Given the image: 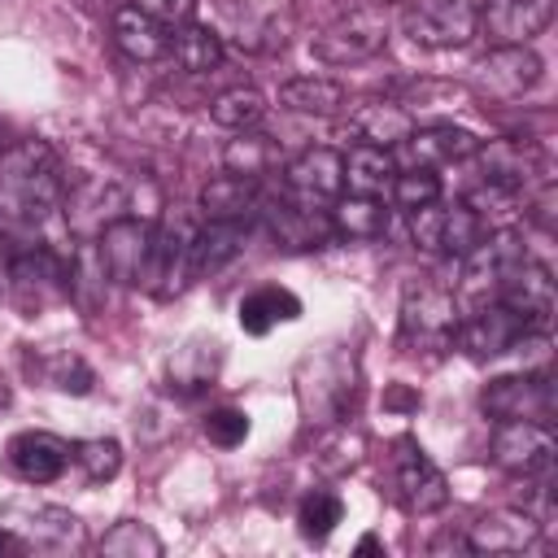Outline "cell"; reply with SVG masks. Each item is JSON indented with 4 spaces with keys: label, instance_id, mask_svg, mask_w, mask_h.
I'll list each match as a JSON object with an SVG mask.
<instances>
[{
    "label": "cell",
    "instance_id": "35",
    "mask_svg": "<svg viewBox=\"0 0 558 558\" xmlns=\"http://www.w3.org/2000/svg\"><path fill=\"white\" fill-rule=\"evenodd\" d=\"M484 235H488V231H484V222L466 209V201L440 205V253H449V257H466Z\"/></svg>",
    "mask_w": 558,
    "mask_h": 558
},
{
    "label": "cell",
    "instance_id": "3",
    "mask_svg": "<svg viewBox=\"0 0 558 558\" xmlns=\"http://www.w3.org/2000/svg\"><path fill=\"white\" fill-rule=\"evenodd\" d=\"M384 39H388V9L384 4H357V9L340 13L336 22H327L310 39V52L323 65H353V61L375 57L384 48Z\"/></svg>",
    "mask_w": 558,
    "mask_h": 558
},
{
    "label": "cell",
    "instance_id": "20",
    "mask_svg": "<svg viewBox=\"0 0 558 558\" xmlns=\"http://www.w3.org/2000/svg\"><path fill=\"white\" fill-rule=\"evenodd\" d=\"M9 279H13L17 296L35 292V305L70 296V262H61L52 248H31V253L13 257L9 262Z\"/></svg>",
    "mask_w": 558,
    "mask_h": 558
},
{
    "label": "cell",
    "instance_id": "39",
    "mask_svg": "<svg viewBox=\"0 0 558 558\" xmlns=\"http://www.w3.org/2000/svg\"><path fill=\"white\" fill-rule=\"evenodd\" d=\"M70 458L83 466V475H87L92 484H105V480H113V475L122 471V445H118V440H109V436L78 440V445L70 449Z\"/></svg>",
    "mask_w": 558,
    "mask_h": 558
},
{
    "label": "cell",
    "instance_id": "2",
    "mask_svg": "<svg viewBox=\"0 0 558 558\" xmlns=\"http://www.w3.org/2000/svg\"><path fill=\"white\" fill-rule=\"evenodd\" d=\"M458 331V301L440 283H410L401 296V344L410 353H445L453 349Z\"/></svg>",
    "mask_w": 558,
    "mask_h": 558
},
{
    "label": "cell",
    "instance_id": "16",
    "mask_svg": "<svg viewBox=\"0 0 558 558\" xmlns=\"http://www.w3.org/2000/svg\"><path fill=\"white\" fill-rule=\"evenodd\" d=\"M4 462L26 484H52L70 466V445L61 436H52V432H22V436L9 440Z\"/></svg>",
    "mask_w": 558,
    "mask_h": 558
},
{
    "label": "cell",
    "instance_id": "24",
    "mask_svg": "<svg viewBox=\"0 0 558 558\" xmlns=\"http://www.w3.org/2000/svg\"><path fill=\"white\" fill-rule=\"evenodd\" d=\"M266 222H270V235L283 244V248H318L331 240V222H327V209H305L296 201H275V205H262Z\"/></svg>",
    "mask_w": 558,
    "mask_h": 558
},
{
    "label": "cell",
    "instance_id": "41",
    "mask_svg": "<svg viewBox=\"0 0 558 558\" xmlns=\"http://www.w3.org/2000/svg\"><path fill=\"white\" fill-rule=\"evenodd\" d=\"M410 240L423 253H440V201L410 209Z\"/></svg>",
    "mask_w": 558,
    "mask_h": 558
},
{
    "label": "cell",
    "instance_id": "37",
    "mask_svg": "<svg viewBox=\"0 0 558 558\" xmlns=\"http://www.w3.org/2000/svg\"><path fill=\"white\" fill-rule=\"evenodd\" d=\"M100 554L105 558H157L161 554V541H157V532L148 523L122 519V523H113L100 536Z\"/></svg>",
    "mask_w": 558,
    "mask_h": 558
},
{
    "label": "cell",
    "instance_id": "8",
    "mask_svg": "<svg viewBox=\"0 0 558 558\" xmlns=\"http://www.w3.org/2000/svg\"><path fill=\"white\" fill-rule=\"evenodd\" d=\"M488 453L506 475L532 480V475H545L549 462H554V432H549V423L506 418V423H497V432L488 440Z\"/></svg>",
    "mask_w": 558,
    "mask_h": 558
},
{
    "label": "cell",
    "instance_id": "12",
    "mask_svg": "<svg viewBox=\"0 0 558 558\" xmlns=\"http://www.w3.org/2000/svg\"><path fill=\"white\" fill-rule=\"evenodd\" d=\"M283 192L288 201L305 209H327L344 192V166L336 148H305L283 166Z\"/></svg>",
    "mask_w": 558,
    "mask_h": 558
},
{
    "label": "cell",
    "instance_id": "29",
    "mask_svg": "<svg viewBox=\"0 0 558 558\" xmlns=\"http://www.w3.org/2000/svg\"><path fill=\"white\" fill-rule=\"evenodd\" d=\"M340 166H344V187L357 196H384L397 174L392 148L379 144H353L349 153H340Z\"/></svg>",
    "mask_w": 558,
    "mask_h": 558
},
{
    "label": "cell",
    "instance_id": "9",
    "mask_svg": "<svg viewBox=\"0 0 558 558\" xmlns=\"http://www.w3.org/2000/svg\"><path fill=\"white\" fill-rule=\"evenodd\" d=\"M392 475H397V497L410 514H436L449 501V480L445 471L423 453L418 440H397L392 453Z\"/></svg>",
    "mask_w": 558,
    "mask_h": 558
},
{
    "label": "cell",
    "instance_id": "28",
    "mask_svg": "<svg viewBox=\"0 0 558 558\" xmlns=\"http://www.w3.org/2000/svg\"><path fill=\"white\" fill-rule=\"evenodd\" d=\"M235 318H240V331H248V336H266L270 327H279V323H296V318H301V296L288 292V288H279V283H262V288H253V292L240 301Z\"/></svg>",
    "mask_w": 558,
    "mask_h": 558
},
{
    "label": "cell",
    "instance_id": "23",
    "mask_svg": "<svg viewBox=\"0 0 558 558\" xmlns=\"http://www.w3.org/2000/svg\"><path fill=\"white\" fill-rule=\"evenodd\" d=\"M244 248V222H218L205 218V227L192 231V248H187V266L192 279H209L218 270H227Z\"/></svg>",
    "mask_w": 558,
    "mask_h": 558
},
{
    "label": "cell",
    "instance_id": "6",
    "mask_svg": "<svg viewBox=\"0 0 558 558\" xmlns=\"http://www.w3.org/2000/svg\"><path fill=\"white\" fill-rule=\"evenodd\" d=\"M532 327L501 301H484L475 305L466 318H458V331H453V344L471 357V362H488V357H501L510 353Z\"/></svg>",
    "mask_w": 558,
    "mask_h": 558
},
{
    "label": "cell",
    "instance_id": "31",
    "mask_svg": "<svg viewBox=\"0 0 558 558\" xmlns=\"http://www.w3.org/2000/svg\"><path fill=\"white\" fill-rule=\"evenodd\" d=\"M279 105L292 109V113H314V118H331L349 105V92L336 83V78H323V74H301V78H288L279 87Z\"/></svg>",
    "mask_w": 558,
    "mask_h": 558
},
{
    "label": "cell",
    "instance_id": "32",
    "mask_svg": "<svg viewBox=\"0 0 558 558\" xmlns=\"http://www.w3.org/2000/svg\"><path fill=\"white\" fill-rule=\"evenodd\" d=\"M222 166H227V174L262 179V174H270L279 166V148L257 126L253 131H235V140H227V148H222Z\"/></svg>",
    "mask_w": 558,
    "mask_h": 558
},
{
    "label": "cell",
    "instance_id": "19",
    "mask_svg": "<svg viewBox=\"0 0 558 558\" xmlns=\"http://www.w3.org/2000/svg\"><path fill=\"white\" fill-rule=\"evenodd\" d=\"M401 148H405V161H410V166L436 170V166H453V161L475 157L480 140H475L471 131L453 126V122H440V126H414V131L401 140Z\"/></svg>",
    "mask_w": 558,
    "mask_h": 558
},
{
    "label": "cell",
    "instance_id": "27",
    "mask_svg": "<svg viewBox=\"0 0 558 558\" xmlns=\"http://www.w3.org/2000/svg\"><path fill=\"white\" fill-rule=\"evenodd\" d=\"M327 222H331V235L340 240H379L388 231V209L379 196H357V192H340L331 205H327Z\"/></svg>",
    "mask_w": 558,
    "mask_h": 558
},
{
    "label": "cell",
    "instance_id": "14",
    "mask_svg": "<svg viewBox=\"0 0 558 558\" xmlns=\"http://www.w3.org/2000/svg\"><path fill=\"white\" fill-rule=\"evenodd\" d=\"M554 17V0H484L475 9V31H484V39L497 44H532V35H541Z\"/></svg>",
    "mask_w": 558,
    "mask_h": 558
},
{
    "label": "cell",
    "instance_id": "1",
    "mask_svg": "<svg viewBox=\"0 0 558 558\" xmlns=\"http://www.w3.org/2000/svg\"><path fill=\"white\" fill-rule=\"evenodd\" d=\"M61 196H65V174L48 144L22 140L0 148V201L17 218L44 222L52 209H61Z\"/></svg>",
    "mask_w": 558,
    "mask_h": 558
},
{
    "label": "cell",
    "instance_id": "33",
    "mask_svg": "<svg viewBox=\"0 0 558 558\" xmlns=\"http://www.w3.org/2000/svg\"><path fill=\"white\" fill-rule=\"evenodd\" d=\"M209 118L227 131H253L266 118V96L257 87H227L209 100Z\"/></svg>",
    "mask_w": 558,
    "mask_h": 558
},
{
    "label": "cell",
    "instance_id": "22",
    "mask_svg": "<svg viewBox=\"0 0 558 558\" xmlns=\"http://www.w3.org/2000/svg\"><path fill=\"white\" fill-rule=\"evenodd\" d=\"M266 205L262 196V179H244V174H218L201 187V214L218 218V222H248L257 209Z\"/></svg>",
    "mask_w": 558,
    "mask_h": 558
},
{
    "label": "cell",
    "instance_id": "5",
    "mask_svg": "<svg viewBox=\"0 0 558 558\" xmlns=\"http://www.w3.org/2000/svg\"><path fill=\"white\" fill-rule=\"evenodd\" d=\"M480 405L488 418L506 423V418H532V423H549L554 418V384L549 371H519V375H497L484 384Z\"/></svg>",
    "mask_w": 558,
    "mask_h": 558
},
{
    "label": "cell",
    "instance_id": "40",
    "mask_svg": "<svg viewBox=\"0 0 558 558\" xmlns=\"http://www.w3.org/2000/svg\"><path fill=\"white\" fill-rule=\"evenodd\" d=\"M248 427H253L248 414L235 410V405H218V410H209L205 423H201V432H205L209 445H218V449H235V445H244Z\"/></svg>",
    "mask_w": 558,
    "mask_h": 558
},
{
    "label": "cell",
    "instance_id": "42",
    "mask_svg": "<svg viewBox=\"0 0 558 558\" xmlns=\"http://www.w3.org/2000/svg\"><path fill=\"white\" fill-rule=\"evenodd\" d=\"M135 9L153 13V17H157V22H166V26H179V22H187V17H192L196 0H135Z\"/></svg>",
    "mask_w": 558,
    "mask_h": 558
},
{
    "label": "cell",
    "instance_id": "25",
    "mask_svg": "<svg viewBox=\"0 0 558 558\" xmlns=\"http://www.w3.org/2000/svg\"><path fill=\"white\" fill-rule=\"evenodd\" d=\"M349 131L357 135V144L392 148L414 131V113L401 100H362L349 109Z\"/></svg>",
    "mask_w": 558,
    "mask_h": 558
},
{
    "label": "cell",
    "instance_id": "34",
    "mask_svg": "<svg viewBox=\"0 0 558 558\" xmlns=\"http://www.w3.org/2000/svg\"><path fill=\"white\" fill-rule=\"evenodd\" d=\"M218 362H222V353H218L214 340H209V344L196 340V344L179 349V353L170 357V388H183V392L205 388V384L218 375Z\"/></svg>",
    "mask_w": 558,
    "mask_h": 558
},
{
    "label": "cell",
    "instance_id": "45",
    "mask_svg": "<svg viewBox=\"0 0 558 558\" xmlns=\"http://www.w3.org/2000/svg\"><path fill=\"white\" fill-rule=\"evenodd\" d=\"M458 4H471V9H480V4H484V0H458Z\"/></svg>",
    "mask_w": 558,
    "mask_h": 558
},
{
    "label": "cell",
    "instance_id": "30",
    "mask_svg": "<svg viewBox=\"0 0 558 558\" xmlns=\"http://www.w3.org/2000/svg\"><path fill=\"white\" fill-rule=\"evenodd\" d=\"M170 52H174V61L187 70V74H214L218 65H222V39H218V31L214 26H205V22H179V26H170Z\"/></svg>",
    "mask_w": 558,
    "mask_h": 558
},
{
    "label": "cell",
    "instance_id": "43",
    "mask_svg": "<svg viewBox=\"0 0 558 558\" xmlns=\"http://www.w3.org/2000/svg\"><path fill=\"white\" fill-rule=\"evenodd\" d=\"M31 545L17 536V532H0V554H26Z\"/></svg>",
    "mask_w": 558,
    "mask_h": 558
},
{
    "label": "cell",
    "instance_id": "4",
    "mask_svg": "<svg viewBox=\"0 0 558 558\" xmlns=\"http://www.w3.org/2000/svg\"><path fill=\"white\" fill-rule=\"evenodd\" d=\"M153 235H157V222L153 218H135V214H122L113 218L92 244H96V257L105 266V275L122 288H144L148 279V262H153Z\"/></svg>",
    "mask_w": 558,
    "mask_h": 558
},
{
    "label": "cell",
    "instance_id": "18",
    "mask_svg": "<svg viewBox=\"0 0 558 558\" xmlns=\"http://www.w3.org/2000/svg\"><path fill=\"white\" fill-rule=\"evenodd\" d=\"M480 166H484V179H497V183H514L527 192L532 179L549 183L545 174V153L532 144V140H493V144H480L475 148Z\"/></svg>",
    "mask_w": 558,
    "mask_h": 558
},
{
    "label": "cell",
    "instance_id": "21",
    "mask_svg": "<svg viewBox=\"0 0 558 558\" xmlns=\"http://www.w3.org/2000/svg\"><path fill=\"white\" fill-rule=\"evenodd\" d=\"M113 44H118L122 57L148 65V61H161V57L170 52V26L157 22L153 13L126 4V9L113 13Z\"/></svg>",
    "mask_w": 558,
    "mask_h": 558
},
{
    "label": "cell",
    "instance_id": "17",
    "mask_svg": "<svg viewBox=\"0 0 558 558\" xmlns=\"http://www.w3.org/2000/svg\"><path fill=\"white\" fill-rule=\"evenodd\" d=\"M536 536H541L536 514L506 506V510L480 514V519L471 523V532H466V545H471V554H519V549H527Z\"/></svg>",
    "mask_w": 558,
    "mask_h": 558
},
{
    "label": "cell",
    "instance_id": "15",
    "mask_svg": "<svg viewBox=\"0 0 558 558\" xmlns=\"http://www.w3.org/2000/svg\"><path fill=\"white\" fill-rule=\"evenodd\" d=\"M501 305H510L532 331H549V318H554V279L541 262L523 257L519 266H510V275L497 283V296Z\"/></svg>",
    "mask_w": 558,
    "mask_h": 558
},
{
    "label": "cell",
    "instance_id": "36",
    "mask_svg": "<svg viewBox=\"0 0 558 558\" xmlns=\"http://www.w3.org/2000/svg\"><path fill=\"white\" fill-rule=\"evenodd\" d=\"M340 519H344V501L336 493H327V488L305 493L301 506H296V523H301V536L305 541H327Z\"/></svg>",
    "mask_w": 558,
    "mask_h": 558
},
{
    "label": "cell",
    "instance_id": "7",
    "mask_svg": "<svg viewBox=\"0 0 558 558\" xmlns=\"http://www.w3.org/2000/svg\"><path fill=\"white\" fill-rule=\"evenodd\" d=\"M541 74H545V65L527 44H497L475 65L471 87L480 96H488V100H519L541 83Z\"/></svg>",
    "mask_w": 558,
    "mask_h": 558
},
{
    "label": "cell",
    "instance_id": "38",
    "mask_svg": "<svg viewBox=\"0 0 558 558\" xmlns=\"http://www.w3.org/2000/svg\"><path fill=\"white\" fill-rule=\"evenodd\" d=\"M388 196H392L397 209L410 214V209H418V205L440 201V179H436L432 170H423V166H410V170H397V174H392Z\"/></svg>",
    "mask_w": 558,
    "mask_h": 558
},
{
    "label": "cell",
    "instance_id": "26",
    "mask_svg": "<svg viewBox=\"0 0 558 558\" xmlns=\"http://www.w3.org/2000/svg\"><path fill=\"white\" fill-rule=\"evenodd\" d=\"M527 192L514 187V183H497V179H484L471 196H466V209L484 222V231H514L519 218H527Z\"/></svg>",
    "mask_w": 558,
    "mask_h": 558
},
{
    "label": "cell",
    "instance_id": "46",
    "mask_svg": "<svg viewBox=\"0 0 558 558\" xmlns=\"http://www.w3.org/2000/svg\"><path fill=\"white\" fill-rule=\"evenodd\" d=\"M0 244H4V240H0Z\"/></svg>",
    "mask_w": 558,
    "mask_h": 558
},
{
    "label": "cell",
    "instance_id": "11",
    "mask_svg": "<svg viewBox=\"0 0 558 558\" xmlns=\"http://www.w3.org/2000/svg\"><path fill=\"white\" fill-rule=\"evenodd\" d=\"M527 257L523 240L514 231H488L466 257H462V296H471L475 305L497 296V283L510 275V266H519Z\"/></svg>",
    "mask_w": 558,
    "mask_h": 558
},
{
    "label": "cell",
    "instance_id": "13",
    "mask_svg": "<svg viewBox=\"0 0 558 558\" xmlns=\"http://www.w3.org/2000/svg\"><path fill=\"white\" fill-rule=\"evenodd\" d=\"M61 209H65V222L74 235L83 240H96L113 218H122L131 209L126 192L109 179H87V183H65V196H61Z\"/></svg>",
    "mask_w": 558,
    "mask_h": 558
},
{
    "label": "cell",
    "instance_id": "44",
    "mask_svg": "<svg viewBox=\"0 0 558 558\" xmlns=\"http://www.w3.org/2000/svg\"><path fill=\"white\" fill-rule=\"evenodd\" d=\"M371 549H384L379 536H362V541H357V554H371Z\"/></svg>",
    "mask_w": 558,
    "mask_h": 558
},
{
    "label": "cell",
    "instance_id": "10",
    "mask_svg": "<svg viewBox=\"0 0 558 558\" xmlns=\"http://www.w3.org/2000/svg\"><path fill=\"white\" fill-rule=\"evenodd\" d=\"M401 26L423 48H462L475 35V9L458 0H405Z\"/></svg>",
    "mask_w": 558,
    "mask_h": 558
}]
</instances>
